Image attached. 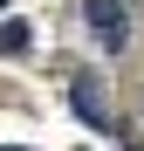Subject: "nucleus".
I'll return each mask as SVG.
<instances>
[{
	"instance_id": "f257e3e1",
	"label": "nucleus",
	"mask_w": 144,
	"mask_h": 151,
	"mask_svg": "<svg viewBox=\"0 0 144 151\" xmlns=\"http://www.w3.org/2000/svg\"><path fill=\"white\" fill-rule=\"evenodd\" d=\"M82 14H89V28H96V41H103L110 55H117V48L130 41V21H124V7H117V0H89Z\"/></svg>"
},
{
	"instance_id": "f03ea898",
	"label": "nucleus",
	"mask_w": 144,
	"mask_h": 151,
	"mask_svg": "<svg viewBox=\"0 0 144 151\" xmlns=\"http://www.w3.org/2000/svg\"><path fill=\"white\" fill-rule=\"evenodd\" d=\"M76 117L82 124H110V103H103V89H96V76H76Z\"/></svg>"
},
{
	"instance_id": "7ed1b4c3",
	"label": "nucleus",
	"mask_w": 144,
	"mask_h": 151,
	"mask_svg": "<svg viewBox=\"0 0 144 151\" xmlns=\"http://www.w3.org/2000/svg\"><path fill=\"white\" fill-rule=\"evenodd\" d=\"M28 41H34V35L21 28V21H7V28H0V55H28Z\"/></svg>"
},
{
	"instance_id": "20e7f679",
	"label": "nucleus",
	"mask_w": 144,
	"mask_h": 151,
	"mask_svg": "<svg viewBox=\"0 0 144 151\" xmlns=\"http://www.w3.org/2000/svg\"><path fill=\"white\" fill-rule=\"evenodd\" d=\"M0 7H7V0H0Z\"/></svg>"
}]
</instances>
